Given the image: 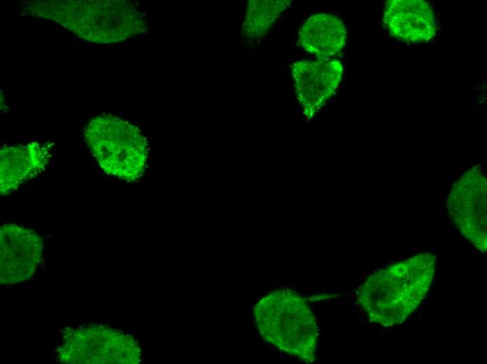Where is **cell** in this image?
<instances>
[{
    "label": "cell",
    "mask_w": 487,
    "mask_h": 364,
    "mask_svg": "<svg viewBox=\"0 0 487 364\" xmlns=\"http://www.w3.org/2000/svg\"><path fill=\"white\" fill-rule=\"evenodd\" d=\"M346 31L336 15L319 13L309 17L299 31V45L321 59L340 52L346 44Z\"/></svg>",
    "instance_id": "obj_11"
},
{
    "label": "cell",
    "mask_w": 487,
    "mask_h": 364,
    "mask_svg": "<svg viewBox=\"0 0 487 364\" xmlns=\"http://www.w3.org/2000/svg\"><path fill=\"white\" fill-rule=\"evenodd\" d=\"M84 139L107 174L134 181L144 172L148 142L138 127L129 121L109 114L97 115L87 122Z\"/></svg>",
    "instance_id": "obj_4"
},
{
    "label": "cell",
    "mask_w": 487,
    "mask_h": 364,
    "mask_svg": "<svg viewBox=\"0 0 487 364\" xmlns=\"http://www.w3.org/2000/svg\"><path fill=\"white\" fill-rule=\"evenodd\" d=\"M1 281L16 284L29 279L41 262L43 241L30 228L8 223L0 230Z\"/></svg>",
    "instance_id": "obj_7"
},
{
    "label": "cell",
    "mask_w": 487,
    "mask_h": 364,
    "mask_svg": "<svg viewBox=\"0 0 487 364\" xmlns=\"http://www.w3.org/2000/svg\"><path fill=\"white\" fill-rule=\"evenodd\" d=\"M297 98L311 117L333 95L341 81L342 64L337 59L299 60L290 68Z\"/></svg>",
    "instance_id": "obj_8"
},
{
    "label": "cell",
    "mask_w": 487,
    "mask_h": 364,
    "mask_svg": "<svg viewBox=\"0 0 487 364\" xmlns=\"http://www.w3.org/2000/svg\"><path fill=\"white\" fill-rule=\"evenodd\" d=\"M253 314L265 341L304 363L316 360L318 323L304 298L291 289L274 290L257 302Z\"/></svg>",
    "instance_id": "obj_3"
},
{
    "label": "cell",
    "mask_w": 487,
    "mask_h": 364,
    "mask_svg": "<svg viewBox=\"0 0 487 364\" xmlns=\"http://www.w3.org/2000/svg\"><path fill=\"white\" fill-rule=\"evenodd\" d=\"M447 211L463 237L486 253V179L479 166L467 171L453 186L447 200Z\"/></svg>",
    "instance_id": "obj_6"
},
{
    "label": "cell",
    "mask_w": 487,
    "mask_h": 364,
    "mask_svg": "<svg viewBox=\"0 0 487 364\" xmlns=\"http://www.w3.org/2000/svg\"><path fill=\"white\" fill-rule=\"evenodd\" d=\"M383 22L399 41L421 43L435 34L436 23L430 5L421 0H391L385 6Z\"/></svg>",
    "instance_id": "obj_9"
},
{
    "label": "cell",
    "mask_w": 487,
    "mask_h": 364,
    "mask_svg": "<svg viewBox=\"0 0 487 364\" xmlns=\"http://www.w3.org/2000/svg\"><path fill=\"white\" fill-rule=\"evenodd\" d=\"M435 265V255L425 252L376 270L358 286L357 302L371 322L400 324L427 295Z\"/></svg>",
    "instance_id": "obj_1"
},
{
    "label": "cell",
    "mask_w": 487,
    "mask_h": 364,
    "mask_svg": "<svg viewBox=\"0 0 487 364\" xmlns=\"http://www.w3.org/2000/svg\"><path fill=\"white\" fill-rule=\"evenodd\" d=\"M20 5L25 13L93 43L122 42L148 30L143 15L126 1L31 0Z\"/></svg>",
    "instance_id": "obj_2"
},
{
    "label": "cell",
    "mask_w": 487,
    "mask_h": 364,
    "mask_svg": "<svg viewBox=\"0 0 487 364\" xmlns=\"http://www.w3.org/2000/svg\"><path fill=\"white\" fill-rule=\"evenodd\" d=\"M290 3L288 0L248 1L242 25L243 36L254 38L265 34Z\"/></svg>",
    "instance_id": "obj_12"
},
{
    "label": "cell",
    "mask_w": 487,
    "mask_h": 364,
    "mask_svg": "<svg viewBox=\"0 0 487 364\" xmlns=\"http://www.w3.org/2000/svg\"><path fill=\"white\" fill-rule=\"evenodd\" d=\"M50 149L31 141L5 146L0 151V192L7 195L39 175L47 167Z\"/></svg>",
    "instance_id": "obj_10"
},
{
    "label": "cell",
    "mask_w": 487,
    "mask_h": 364,
    "mask_svg": "<svg viewBox=\"0 0 487 364\" xmlns=\"http://www.w3.org/2000/svg\"><path fill=\"white\" fill-rule=\"evenodd\" d=\"M60 356L67 363H134L140 356L130 335L104 326H85L71 332Z\"/></svg>",
    "instance_id": "obj_5"
}]
</instances>
